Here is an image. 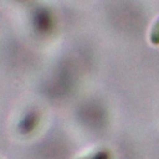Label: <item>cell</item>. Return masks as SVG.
I'll list each match as a JSON object with an SVG mask.
<instances>
[{
	"instance_id": "1",
	"label": "cell",
	"mask_w": 159,
	"mask_h": 159,
	"mask_svg": "<svg viewBox=\"0 0 159 159\" xmlns=\"http://www.w3.org/2000/svg\"><path fill=\"white\" fill-rule=\"evenodd\" d=\"M150 42L153 45H159V21L154 25V27L150 32Z\"/></svg>"
}]
</instances>
